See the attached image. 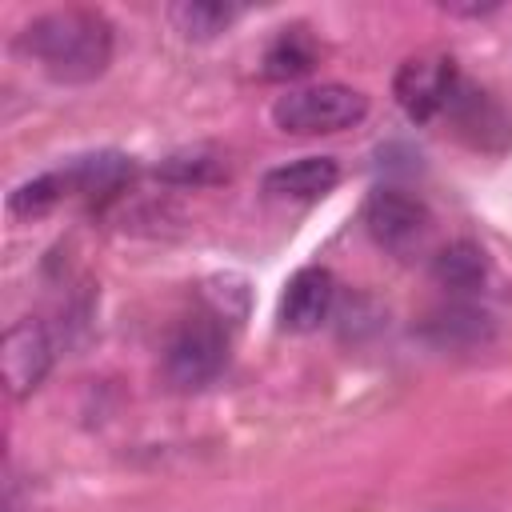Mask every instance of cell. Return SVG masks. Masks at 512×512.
I'll return each mask as SVG.
<instances>
[{
	"instance_id": "8992f818",
	"label": "cell",
	"mask_w": 512,
	"mask_h": 512,
	"mask_svg": "<svg viewBox=\"0 0 512 512\" xmlns=\"http://www.w3.org/2000/svg\"><path fill=\"white\" fill-rule=\"evenodd\" d=\"M0 364H4V384L12 396H28L40 388V380L52 368V340L36 320H20L4 332L0 344Z\"/></svg>"
},
{
	"instance_id": "5bb4252c",
	"label": "cell",
	"mask_w": 512,
	"mask_h": 512,
	"mask_svg": "<svg viewBox=\"0 0 512 512\" xmlns=\"http://www.w3.org/2000/svg\"><path fill=\"white\" fill-rule=\"evenodd\" d=\"M68 196V184H64V172H40L24 184H16L8 192V212L20 216V220H32V216H44L48 208H56L60 200Z\"/></svg>"
},
{
	"instance_id": "277c9868",
	"label": "cell",
	"mask_w": 512,
	"mask_h": 512,
	"mask_svg": "<svg viewBox=\"0 0 512 512\" xmlns=\"http://www.w3.org/2000/svg\"><path fill=\"white\" fill-rule=\"evenodd\" d=\"M460 72L452 64V56H412L400 64L392 92L396 104L408 112V120H436L440 112L452 108L456 92H460Z\"/></svg>"
},
{
	"instance_id": "7c38bea8",
	"label": "cell",
	"mask_w": 512,
	"mask_h": 512,
	"mask_svg": "<svg viewBox=\"0 0 512 512\" xmlns=\"http://www.w3.org/2000/svg\"><path fill=\"white\" fill-rule=\"evenodd\" d=\"M236 16H240V8L236 4H220V0H176V4H168L172 28L180 36H188V40H212Z\"/></svg>"
},
{
	"instance_id": "9c48e42d",
	"label": "cell",
	"mask_w": 512,
	"mask_h": 512,
	"mask_svg": "<svg viewBox=\"0 0 512 512\" xmlns=\"http://www.w3.org/2000/svg\"><path fill=\"white\" fill-rule=\"evenodd\" d=\"M60 172H64L68 196H112L132 180L136 168L124 152H92V156H76Z\"/></svg>"
},
{
	"instance_id": "6da1fadb",
	"label": "cell",
	"mask_w": 512,
	"mask_h": 512,
	"mask_svg": "<svg viewBox=\"0 0 512 512\" xmlns=\"http://www.w3.org/2000/svg\"><path fill=\"white\" fill-rule=\"evenodd\" d=\"M16 52H24L56 84H88L112 60V24L96 8L40 12L20 28Z\"/></svg>"
},
{
	"instance_id": "7a4b0ae2",
	"label": "cell",
	"mask_w": 512,
	"mask_h": 512,
	"mask_svg": "<svg viewBox=\"0 0 512 512\" xmlns=\"http://www.w3.org/2000/svg\"><path fill=\"white\" fill-rule=\"evenodd\" d=\"M368 116V96L348 84H312L292 88L272 104V124L292 136L344 132Z\"/></svg>"
},
{
	"instance_id": "5b68a950",
	"label": "cell",
	"mask_w": 512,
	"mask_h": 512,
	"mask_svg": "<svg viewBox=\"0 0 512 512\" xmlns=\"http://www.w3.org/2000/svg\"><path fill=\"white\" fill-rule=\"evenodd\" d=\"M364 228H368V236H372L380 248H388V252H408V248H416V244L428 236L432 212H428V204H424L420 196L384 184V188H376V192L364 200Z\"/></svg>"
},
{
	"instance_id": "4fadbf2b",
	"label": "cell",
	"mask_w": 512,
	"mask_h": 512,
	"mask_svg": "<svg viewBox=\"0 0 512 512\" xmlns=\"http://www.w3.org/2000/svg\"><path fill=\"white\" fill-rule=\"evenodd\" d=\"M156 176L168 180V184H216V180L228 176V164L216 148L196 144V148H180V152L164 156L156 164Z\"/></svg>"
},
{
	"instance_id": "52a82bcc",
	"label": "cell",
	"mask_w": 512,
	"mask_h": 512,
	"mask_svg": "<svg viewBox=\"0 0 512 512\" xmlns=\"http://www.w3.org/2000/svg\"><path fill=\"white\" fill-rule=\"evenodd\" d=\"M332 300H336L332 272L320 268V264L300 268L284 284V296H280V328H288V332H312V328H320L324 316L332 312Z\"/></svg>"
},
{
	"instance_id": "8fae6325",
	"label": "cell",
	"mask_w": 512,
	"mask_h": 512,
	"mask_svg": "<svg viewBox=\"0 0 512 512\" xmlns=\"http://www.w3.org/2000/svg\"><path fill=\"white\" fill-rule=\"evenodd\" d=\"M432 276H436V284H444V288H452V292H472V288H480L484 276H488V256H484L480 244L456 240V244H448V248L436 252Z\"/></svg>"
},
{
	"instance_id": "3957f363",
	"label": "cell",
	"mask_w": 512,
	"mask_h": 512,
	"mask_svg": "<svg viewBox=\"0 0 512 512\" xmlns=\"http://www.w3.org/2000/svg\"><path fill=\"white\" fill-rule=\"evenodd\" d=\"M228 360V336L216 316H188L164 348V376L176 388H204Z\"/></svg>"
},
{
	"instance_id": "ba28073f",
	"label": "cell",
	"mask_w": 512,
	"mask_h": 512,
	"mask_svg": "<svg viewBox=\"0 0 512 512\" xmlns=\"http://www.w3.org/2000/svg\"><path fill=\"white\" fill-rule=\"evenodd\" d=\"M340 180V164L332 156H300L288 160L280 168H272L264 176V192L268 196H292V200H316L324 192H332Z\"/></svg>"
},
{
	"instance_id": "30bf717a",
	"label": "cell",
	"mask_w": 512,
	"mask_h": 512,
	"mask_svg": "<svg viewBox=\"0 0 512 512\" xmlns=\"http://www.w3.org/2000/svg\"><path fill=\"white\" fill-rule=\"evenodd\" d=\"M264 76L268 80H296L316 68V40L308 28H280L276 40L264 48Z\"/></svg>"
}]
</instances>
